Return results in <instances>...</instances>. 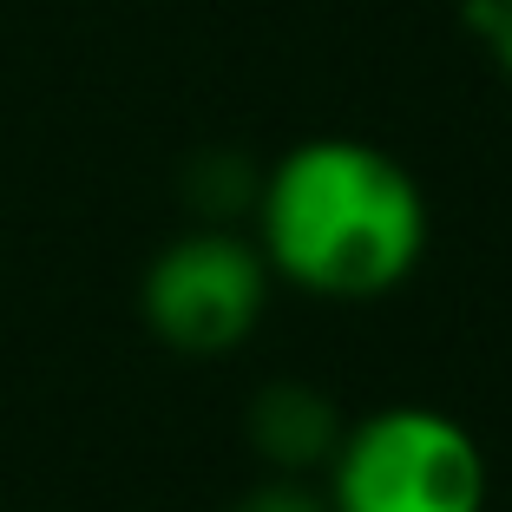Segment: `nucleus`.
Returning a JSON list of instances; mask_svg holds the SVG:
<instances>
[{"mask_svg": "<svg viewBox=\"0 0 512 512\" xmlns=\"http://www.w3.org/2000/svg\"><path fill=\"white\" fill-rule=\"evenodd\" d=\"M256 250L309 296L375 302L427 250V197L394 151L368 138H302L256 184Z\"/></svg>", "mask_w": 512, "mask_h": 512, "instance_id": "1", "label": "nucleus"}, {"mask_svg": "<svg viewBox=\"0 0 512 512\" xmlns=\"http://www.w3.org/2000/svg\"><path fill=\"white\" fill-rule=\"evenodd\" d=\"M486 453L440 407H381L329 453L335 512H486Z\"/></svg>", "mask_w": 512, "mask_h": 512, "instance_id": "2", "label": "nucleus"}, {"mask_svg": "<svg viewBox=\"0 0 512 512\" xmlns=\"http://www.w3.org/2000/svg\"><path fill=\"white\" fill-rule=\"evenodd\" d=\"M263 302H270V263L230 224H197L171 237L138 283L145 329L178 355H230L263 322Z\"/></svg>", "mask_w": 512, "mask_h": 512, "instance_id": "3", "label": "nucleus"}, {"mask_svg": "<svg viewBox=\"0 0 512 512\" xmlns=\"http://www.w3.org/2000/svg\"><path fill=\"white\" fill-rule=\"evenodd\" d=\"M342 407L316 381H270L250 401V447L270 460L276 473H316L329 467V453L342 447Z\"/></svg>", "mask_w": 512, "mask_h": 512, "instance_id": "4", "label": "nucleus"}, {"mask_svg": "<svg viewBox=\"0 0 512 512\" xmlns=\"http://www.w3.org/2000/svg\"><path fill=\"white\" fill-rule=\"evenodd\" d=\"M256 184H263V178H256L243 158H204V165H191L184 197L204 211V224H224L230 211H250V204H256Z\"/></svg>", "mask_w": 512, "mask_h": 512, "instance_id": "5", "label": "nucleus"}, {"mask_svg": "<svg viewBox=\"0 0 512 512\" xmlns=\"http://www.w3.org/2000/svg\"><path fill=\"white\" fill-rule=\"evenodd\" d=\"M230 512H335V506H329V493L302 486V473H276V480L250 486Z\"/></svg>", "mask_w": 512, "mask_h": 512, "instance_id": "6", "label": "nucleus"}, {"mask_svg": "<svg viewBox=\"0 0 512 512\" xmlns=\"http://www.w3.org/2000/svg\"><path fill=\"white\" fill-rule=\"evenodd\" d=\"M486 40H493V60L512 73V0H493V7H486Z\"/></svg>", "mask_w": 512, "mask_h": 512, "instance_id": "7", "label": "nucleus"}]
</instances>
